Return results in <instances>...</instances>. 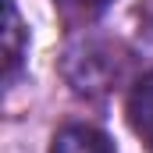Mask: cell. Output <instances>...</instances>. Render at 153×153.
<instances>
[{
	"label": "cell",
	"mask_w": 153,
	"mask_h": 153,
	"mask_svg": "<svg viewBox=\"0 0 153 153\" xmlns=\"http://www.w3.org/2000/svg\"><path fill=\"white\" fill-rule=\"evenodd\" d=\"M50 153H114V143L107 139V132L75 121V125H64L53 135Z\"/></svg>",
	"instance_id": "6da1fadb"
},
{
	"label": "cell",
	"mask_w": 153,
	"mask_h": 153,
	"mask_svg": "<svg viewBox=\"0 0 153 153\" xmlns=\"http://www.w3.org/2000/svg\"><path fill=\"white\" fill-rule=\"evenodd\" d=\"M128 125H132V132L153 150V71L128 96Z\"/></svg>",
	"instance_id": "7a4b0ae2"
},
{
	"label": "cell",
	"mask_w": 153,
	"mask_h": 153,
	"mask_svg": "<svg viewBox=\"0 0 153 153\" xmlns=\"http://www.w3.org/2000/svg\"><path fill=\"white\" fill-rule=\"evenodd\" d=\"M22 22H18V7L7 0V29H4V57H7V75L18 68V57H22Z\"/></svg>",
	"instance_id": "3957f363"
},
{
	"label": "cell",
	"mask_w": 153,
	"mask_h": 153,
	"mask_svg": "<svg viewBox=\"0 0 153 153\" xmlns=\"http://www.w3.org/2000/svg\"><path fill=\"white\" fill-rule=\"evenodd\" d=\"M53 4H61L64 11L85 14V18H93V14H100V11H107V7H111V0H53Z\"/></svg>",
	"instance_id": "277c9868"
},
{
	"label": "cell",
	"mask_w": 153,
	"mask_h": 153,
	"mask_svg": "<svg viewBox=\"0 0 153 153\" xmlns=\"http://www.w3.org/2000/svg\"><path fill=\"white\" fill-rule=\"evenodd\" d=\"M146 11H150V18H153V0H150V7H146Z\"/></svg>",
	"instance_id": "5b68a950"
}]
</instances>
